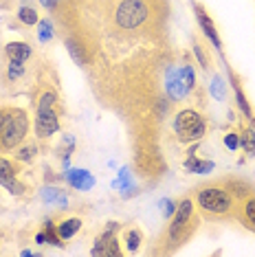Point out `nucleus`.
Wrapping results in <instances>:
<instances>
[{
  "mask_svg": "<svg viewBox=\"0 0 255 257\" xmlns=\"http://www.w3.org/2000/svg\"><path fill=\"white\" fill-rule=\"evenodd\" d=\"M14 176H16V165L11 161L0 156V185L9 187L11 183H14Z\"/></svg>",
  "mask_w": 255,
  "mask_h": 257,
  "instance_id": "nucleus-13",
  "label": "nucleus"
},
{
  "mask_svg": "<svg viewBox=\"0 0 255 257\" xmlns=\"http://www.w3.org/2000/svg\"><path fill=\"white\" fill-rule=\"evenodd\" d=\"M194 53H196V57L200 60V66H202V68H207V64H209V60H207V55L202 53V46H194Z\"/></svg>",
  "mask_w": 255,
  "mask_h": 257,
  "instance_id": "nucleus-23",
  "label": "nucleus"
},
{
  "mask_svg": "<svg viewBox=\"0 0 255 257\" xmlns=\"http://www.w3.org/2000/svg\"><path fill=\"white\" fill-rule=\"evenodd\" d=\"M68 180H71V185L75 189H88V187H92V183H95V178H92L86 169H73V172L68 174Z\"/></svg>",
  "mask_w": 255,
  "mask_h": 257,
  "instance_id": "nucleus-9",
  "label": "nucleus"
},
{
  "mask_svg": "<svg viewBox=\"0 0 255 257\" xmlns=\"http://www.w3.org/2000/svg\"><path fill=\"white\" fill-rule=\"evenodd\" d=\"M55 101H57V92L51 90V88H44L42 92H40L36 103H38V108H53Z\"/></svg>",
  "mask_w": 255,
  "mask_h": 257,
  "instance_id": "nucleus-15",
  "label": "nucleus"
},
{
  "mask_svg": "<svg viewBox=\"0 0 255 257\" xmlns=\"http://www.w3.org/2000/svg\"><path fill=\"white\" fill-rule=\"evenodd\" d=\"M11 110H14V108H3V110H0V127L7 123V119L11 116Z\"/></svg>",
  "mask_w": 255,
  "mask_h": 257,
  "instance_id": "nucleus-26",
  "label": "nucleus"
},
{
  "mask_svg": "<svg viewBox=\"0 0 255 257\" xmlns=\"http://www.w3.org/2000/svg\"><path fill=\"white\" fill-rule=\"evenodd\" d=\"M174 130H176L181 141L189 143V141H198L200 137H205L207 125L200 112H196V110H181L176 114V119H174Z\"/></svg>",
  "mask_w": 255,
  "mask_h": 257,
  "instance_id": "nucleus-4",
  "label": "nucleus"
},
{
  "mask_svg": "<svg viewBox=\"0 0 255 257\" xmlns=\"http://www.w3.org/2000/svg\"><path fill=\"white\" fill-rule=\"evenodd\" d=\"M196 229H198V220H196V215H194V202H191L189 198H185V200L178 204L176 213H174V218H172V224H170V229H167V239H170L174 246H178V244L187 242V239L194 235Z\"/></svg>",
  "mask_w": 255,
  "mask_h": 257,
  "instance_id": "nucleus-2",
  "label": "nucleus"
},
{
  "mask_svg": "<svg viewBox=\"0 0 255 257\" xmlns=\"http://www.w3.org/2000/svg\"><path fill=\"white\" fill-rule=\"evenodd\" d=\"M235 97H237V106L242 108V112H244L246 116H251L253 112H251V106L246 103V97H244V92L240 90V86H235Z\"/></svg>",
  "mask_w": 255,
  "mask_h": 257,
  "instance_id": "nucleus-18",
  "label": "nucleus"
},
{
  "mask_svg": "<svg viewBox=\"0 0 255 257\" xmlns=\"http://www.w3.org/2000/svg\"><path fill=\"white\" fill-rule=\"evenodd\" d=\"M139 242H141V235H139V231H128L125 233V244L130 250H137L139 248Z\"/></svg>",
  "mask_w": 255,
  "mask_h": 257,
  "instance_id": "nucleus-19",
  "label": "nucleus"
},
{
  "mask_svg": "<svg viewBox=\"0 0 255 257\" xmlns=\"http://www.w3.org/2000/svg\"><path fill=\"white\" fill-rule=\"evenodd\" d=\"M198 22H200L202 31H205V33H207V36H209V38H211V42H213V44H216V46H218V49H220V46H222V44H220L218 31H216V27H213V22L209 20V16H207V14H205V11H202V9H198Z\"/></svg>",
  "mask_w": 255,
  "mask_h": 257,
  "instance_id": "nucleus-12",
  "label": "nucleus"
},
{
  "mask_svg": "<svg viewBox=\"0 0 255 257\" xmlns=\"http://www.w3.org/2000/svg\"><path fill=\"white\" fill-rule=\"evenodd\" d=\"M5 53H7L9 62H27L31 57V46L27 42H9L5 46Z\"/></svg>",
  "mask_w": 255,
  "mask_h": 257,
  "instance_id": "nucleus-8",
  "label": "nucleus"
},
{
  "mask_svg": "<svg viewBox=\"0 0 255 257\" xmlns=\"http://www.w3.org/2000/svg\"><path fill=\"white\" fill-rule=\"evenodd\" d=\"M22 73H25V62H11L9 64V77L11 79H18Z\"/></svg>",
  "mask_w": 255,
  "mask_h": 257,
  "instance_id": "nucleus-20",
  "label": "nucleus"
},
{
  "mask_svg": "<svg viewBox=\"0 0 255 257\" xmlns=\"http://www.w3.org/2000/svg\"><path fill=\"white\" fill-rule=\"evenodd\" d=\"M242 220H244V224L248 229L255 231V196H244V200H242Z\"/></svg>",
  "mask_w": 255,
  "mask_h": 257,
  "instance_id": "nucleus-10",
  "label": "nucleus"
},
{
  "mask_svg": "<svg viewBox=\"0 0 255 257\" xmlns=\"http://www.w3.org/2000/svg\"><path fill=\"white\" fill-rule=\"evenodd\" d=\"M92 253H95V255H119L121 253L119 246H117V239H114V235L110 233V229L99 237V242L95 244Z\"/></svg>",
  "mask_w": 255,
  "mask_h": 257,
  "instance_id": "nucleus-7",
  "label": "nucleus"
},
{
  "mask_svg": "<svg viewBox=\"0 0 255 257\" xmlns=\"http://www.w3.org/2000/svg\"><path fill=\"white\" fill-rule=\"evenodd\" d=\"M183 75H185V81H187V88H191V86H194V73H191V66H185Z\"/></svg>",
  "mask_w": 255,
  "mask_h": 257,
  "instance_id": "nucleus-25",
  "label": "nucleus"
},
{
  "mask_svg": "<svg viewBox=\"0 0 255 257\" xmlns=\"http://www.w3.org/2000/svg\"><path fill=\"white\" fill-rule=\"evenodd\" d=\"M40 29H42V31H40V38L49 40L51 38V25H49V22H40Z\"/></svg>",
  "mask_w": 255,
  "mask_h": 257,
  "instance_id": "nucleus-24",
  "label": "nucleus"
},
{
  "mask_svg": "<svg viewBox=\"0 0 255 257\" xmlns=\"http://www.w3.org/2000/svg\"><path fill=\"white\" fill-rule=\"evenodd\" d=\"M36 242H38V244H44V242H46V233H38V235H36Z\"/></svg>",
  "mask_w": 255,
  "mask_h": 257,
  "instance_id": "nucleus-27",
  "label": "nucleus"
},
{
  "mask_svg": "<svg viewBox=\"0 0 255 257\" xmlns=\"http://www.w3.org/2000/svg\"><path fill=\"white\" fill-rule=\"evenodd\" d=\"M33 154H36V148H33V145H27V148H22V150H20L18 159H20V161H31V159H33Z\"/></svg>",
  "mask_w": 255,
  "mask_h": 257,
  "instance_id": "nucleus-22",
  "label": "nucleus"
},
{
  "mask_svg": "<svg viewBox=\"0 0 255 257\" xmlns=\"http://www.w3.org/2000/svg\"><path fill=\"white\" fill-rule=\"evenodd\" d=\"M79 229H82V220L68 218V220H64L62 224H57V235H60L62 239H68V237H73Z\"/></svg>",
  "mask_w": 255,
  "mask_h": 257,
  "instance_id": "nucleus-11",
  "label": "nucleus"
},
{
  "mask_svg": "<svg viewBox=\"0 0 255 257\" xmlns=\"http://www.w3.org/2000/svg\"><path fill=\"white\" fill-rule=\"evenodd\" d=\"M240 145L244 148L248 156H255V132L253 130H244L240 137Z\"/></svg>",
  "mask_w": 255,
  "mask_h": 257,
  "instance_id": "nucleus-16",
  "label": "nucleus"
},
{
  "mask_svg": "<svg viewBox=\"0 0 255 257\" xmlns=\"http://www.w3.org/2000/svg\"><path fill=\"white\" fill-rule=\"evenodd\" d=\"M18 18L25 22V25H38V14H36L33 9H29V7H22V9H20Z\"/></svg>",
  "mask_w": 255,
  "mask_h": 257,
  "instance_id": "nucleus-17",
  "label": "nucleus"
},
{
  "mask_svg": "<svg viewBox=\"0 0 255 257\" xmlns=\"http://www.w3.org/2000/svg\"><path fill=\"white\" fill-rule=\"evenodd\" d=\"M196 202L205 213H209L211 218H227L235 211V200L233 194L227 185L222 183H209L202 185L196 191Z\"/></svg>",
  "mask_w": 255,
  "mask_h": 257,
  "instance_id": "nucleus-1",
  "label": "nucleus"
},
{
  "mask_svg": "<svg viewBox=\"0 0 255 257\" xmlns=\"http://www.w3.org/2000/svg\"><path fill=\"white\" fill-rule=\"evenodd\" d=\"M114 18L121 29H137L148 18V3L146 0H121Z\"/></svg>",
  "mask_w": 255,
  "mask_h": 257,
  "instance_id": "nucleus-5",
  "label": "nucleus"
},
{
  "mask_svg": "<svg viewBox=\"0 0 255 257\" xmlns=\"http://www.w3.org/2000/svg\"><path fill=\"white\" fill-rule=\"evenodd\" d=\"M185 167H187L189 172L205 174V172H211V169H213V163L211 161H198V159H194V156H191V159L185 163Z\"/></svg>",
  "mask_w": 255,
  "mask_h": 257,
  "instance_id": "nucleus-14",
  "label": "nucleus"
},
{
  "mask_svg": "<svg viewBox=\"0 0 255 257\" xmlns=\"http://www.w3.org/2000/svg\"><path fill=\"white\" fill-rule=\"evenodd\" d=\"M29 132V116L25 110L14 108L7 123L0 127V150H14L25 141Z\"/></svg>",
  "mask_w": 255,
  "mask_h": 257,
  "instance_id": "nucleus-3",
  "label": "nucleus"
},
{
  "mask_svg": "<svg viewBox=\"0 0 255 257\" xmlns=\"http://www.w3.org/2000/svg\"><path fill=\"white\" fill-rule=\"evenodd\" d=\"M60 130V116L53 108H38L36 114V134L40 139H49Z\"/></svg>",
  "mask_w": 255,
  "mask_h": 257,
  "instance_id": "nucleus-6",
  "label": "nucleus"
},
{
  "mask_svg": "<svg viewBox=\"0 0 255 257\" xmlns=\"http://www.w3.org/2000/svg\"><path fill=\"white\" fill-rule=\"evenodd\" d=\"M224 145H227V150L235 152L237 148H240V137H237L235 132H229L227 137H224Z\"/></svg>",
  "mask_w": 255,
  "mask_h": 257,
  "instance_id": "nucleus-21",
  "label": "nucleus"
}]
</instances>
